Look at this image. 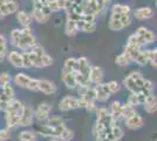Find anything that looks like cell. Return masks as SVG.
Returning <instances> with one entry per match:
<instances>
[{
    "mask_svg": "<svg viewBox=\"0 0 157 141\" xmlns=\"http://www.w3.org/2000/svg\"><path fill=\"white\" fill-rule=\"evenodd\" d=\"M11 45L19 49V52H28L33 46L38 44L32 28H14L10 34Z\"/></svg>",
    "mask_w": 157,
    "mask_h": 141,
    "instance_id": "cell-1",
    "label": "cell"
},
{
    "mask_svg": "<svg viewBox=\"0 0 157 141\" xmlns=\"http://www.w3.org/2000/svg\"><path fill=\"white\" fill-rule=\"evenodd\" d=\"M124 86L130 93H145L151 94L154 89V82L149 79H145L143 74L138 71H132L128 74L123 80Z\"/></svg>",
    "mask_w": 157,
    "mask_h": 141,
    "instance_id": "cell-2",
    "label": "cell"
},
{
    "mask_svg": "<svg viewBox=\"0 0 157 141\" xmlns=\"http://www.w3.org/2000/svg\"><path fill=\"white\" fill-rule=\"evenodd\" d=\"M36 134L39 136H44V138H52V139H56L60 141H71L74 138V131L68 128L67 126H48V125H42L40 126L39 129L36 131Z\"/></svg>",
    "mask_w": 157,
    "mask_h": 141,
    "instance_id": "cell-3",
    "label": "cell"
},
{
    "mask_svg": "<svg viewBox=\"0 0 157 141\" xmlns=\"http://www.w3.org/2000/svg\"><path fill=\"white\" fill-rule=\"evenodd\" d=\"M28 55V60L31 64V67L34 68H44L52 66L54 60L53 58L45 52V48L40 45L39 42L33 46L28 52H25Z\"/></svg>",
    "mask_w": 157,
    "mask_h": 141,
    "instance_id": "cell-4",
    "label": "cell"
},
{
    "mask_svg": "<svg viewBox=\"0 0 157 141\" xmlns=\"http://www.w3.org/2000/svg\"><path fill=\"white\" fill-rule=\"evenodd\" d=\"M90 62L86 57H80L76 58V67L74 71V75H75V80L78 86H90L89 82V72H90Z\"/></svg>",
    "mask_w": 157,
    "mask_h": 141,
    "instance_id": "cell-5",
    "label": "cell"
},
{
    "mask_svg": "<svg viewBox=\"0 0 157 141\" xmlns=\"http://www.w3.org/2000/svg\"><path fill=\"white\" fill-rule=\"evenodd\" d=\"M52 12L47 6L46 0H34L32 2V15L33 20H35L38 24H46L51 19Z\"/></svg>",
    "mask_w": 157,
    "mask_h": 141,
    "instance_id": "cell-6",
    "label": "cell"
},
{
    "mask_svg": "<svg viewBox=\"0 0 157 141\" xmlns=\"http://www.w3.org/2000/svg\"><path fill=\"white\" fill-rule=\"evenodd\" d=\"M131 24L130 14H110L108 21V27L110 31L117 32L129 26Z\"/></svg>",
    "mask_w": 157,
    "mask_h": 141,
    "instance_id": "cell-7",
    "label": "cell"
},
{
    "mask_svg": "<svg viewBox=\"0 0 157 141\" xmlns=\"http://www.w3.org/2000/svg\"><path fill=\"white\" fill-rule=\"evenodd\" d=\"M12 81L17 86L22 88H26L31 92H39L38 88V79H33L29 75L25 73H18L12 78Z\"/></svg>",
    "mask_w": 157,
    "mask_h": 141,
    "instance_id": "cell-8",
    "label": "cell"
},
{
    "mask_svg": "<svg viewBox=\"0 0 157 141\" xmlns=\"http://www.w3.org/2000/svg\"><path fill=\"white\" fill-rule=\"evenodd\" d=\"M135 35V38H136V40L138 41V44H140V46L143 48L144 46H147V45H150L152 44L154 41L156 40V35L155 33L149 29V28H147V27H138L137 29H136V32L134 33Z\"/></svg>",
    "mask_w": 157,
    "mask_h": 141,
    "instance_id": "cell-9",
    "label": "cell"
},
{
    "mask_svg": "<svg viewBox=\"0 0 157 141\" xmlns=\"http://www.w3.org/2000/svg\"><path fill=\"white\" fill-rule=\"evenodd\" d=\"M141 49H142V47L140 46V44H138V41L136 40L135 35H134V34L129 35V38H128V40H127V44H125V46H124V49H123V54L132 62L134 59H135V57L137 55V53Z\"/></svg>",
    "mask_w": 157,
    "mask_h": 141,
    "instance_id": "cell-10",
    "label": "cell"
},
{
    "mask_svg": "<svg viewBox=\"0 0 157 141\" xmlns=\"http://www.w3.org/2000/svg\"><path fill=\"white\" fill-rule=\"evenodd\" d=\"M24 104L21 101L17 100L14 98L13 100L11 101L7 107L5 108V119H10V118H20L21 116V113L24 111Z\"/></svg>",
    "mask_w": 157,
    "mask_h": 141,
    "instance_id": "cell-11",
    "label": "cell"
},
{
    "mask_svg": "<svg viewBox=\"0 0 157 141\" xmlns=\"http://www.w3.org/2000/svg\"><path fill=\"white\" fill-rule=\"evenodd\" d=\"M14 89L12 85L0 87V111H5L7 105L14 99Z\"/></svg>",
    "mask_w": 157,
    "mask_h": 141,
    "instance_id": "cell-12",
    "label": "cell"
},
{
    "mask_svg": "<svg viewBox=\"0 0 157 141\" xmlns=\"http://www.w3.org/2000/svg\"><path fill=\"white\" fill-rule=\"evenodd\" d=\"M18 11H19V4L17 1H13V0L0 1V20L7 15L17 13Z\"/></svg>",
    "mask_w": 157,
    "mask_h": 141,
    "instance_id": "cell-13",
    "label": "cell"
},
{
    "mask_svg": "<svg viewBox=\"0 0 157 141\" xmlns=\"http://www.w3.org/2000/svg\"><path fill=\"white\" fill-rule=\"evenodd\" d=\"M51 112L52 105H49L48 102H41L34 111V119H36L40 122H46L47 119L51 116Z\"/></svg>",
    "mask_w": 157,
    "mask_h": 141,
    "instance_id": "cell-14",
    "label": "cell"
},
{
    "mask_svg": "<svg viewBox=\"0 0 157 141\" xmlns=\"http://www.w3.org/2000/svg\"><path fill=\"white\" fill-rule=\"evenodd\" d=\"M78 108H80L78 99L73 95H65L59 102V109L62 112L73 111V109H78Z\"/></svg>",
    "mask_w": 157,
    "mask_h": 141,
    "instance_id": "cell-15",
    "label": "cell"
},
{
    "mask_svg": "<svg viewBox=\"0 0 157 141\" xmlns=\"http://www.w3.org/2000/svg\"><path fill=\"white\" fill-rule=\"evenodd\" d=\"M38 88H39V92L46 95H53L58 92V86L53 81L46 80V79H38Z\"/></svg>",
    "mask_w": 157,
    "mask_h": 141,
    "instance_id": "cell-16",
    "label": "cell"
},
{
    "mask_svg": "<svg viewBox=\"0 0 157 141\" xmlns=\"http://www.w3.org/2000/svg\"><path fill=\"white\" fill-rule=\"evenodd\" d=\"M34 121V111L29 106H24V111L20 116V127H29Z\"/></svg>",
    "mask_w": 157,
    "mask_h": 141,
    "instance_id": "cell-17",
    "label": "cell"
},
{
    "mask_svg": "<svg viewBox=\"0 0 157 141\" xmlns=\"http://www.w3.org/2000/svg\"><path fill=\"white\" fill-rule=\"evenodd\" d=\"M103 78H105V72L100 66H92L90 67V72H89V82H90V85L96 86L98 84H102Z\"/></svg>",
    "mask_w": 157,
    "mask_h": 141,
    "instance_id": "cell-18",
    "label": "cell"
},
{
    "mask_svg": "<svg viewBox=\"0 0 157 141\" xmlns=\"http://www.w3.org/2000/svg\"><path fill=\"white\" fill-rule=\"evenodd\" d=\"M124 123L125 126H127V128H129V129H140V128L143 127L144 120L137 112H135L129 118L124 119Z\"/></svg>",
    "mask_w": 157,
    "mask_h": 141,
    "instance_id": "cell-19",
    "label": "cell"
},
{
    "mask_svg": "<svg viewBox=\"0 0 157 141\" xmlns=\"http://www.w3.org/2000/svg\"><path fill=\"white\" fill-rule=\"evenodd\" d=\"M94 88H95V93H96V101L98 102H105L111 96V93L109 92L105 82L98 84L96 86H94Z\"/></svg>",
    "mask_w": 157,
    "mask_h": 141,
    "instance_id": "cell-20",
    "label": "cell"
},
{
    "mask_svg": "<svg viewBox=\"0 0 157 141\" xmlns=\"http://www.w3.org/2000/svg\"><path fill=\"white\" fill-rule=\"evenodd\" d=\"M15 14H17V20L22 28H31L32 27L33 18L31 13H28L27 11H24V10H19Z\"/></svg>",
    "mask_w": 157,
    "mask_h": 141,
    "instance_id": "cell-21",
    "label": "cell"
},
{
    "mask_svg": "<svg viewBox=\"0 0 157 141\" xmlns=\"http://www.w3.org/2000/svg\"><path fill=\"white\" fill-rule=\"evenodd\" d=\"M154 17V10L149 6L138 7L134 10V18L137 20H148Z\"/></svg>",
    "mask_w": 157,
    "mask_h": 141,
    "instance_id": "cell-22",
    "label": "cell"
},
{
    "mask_svg": "<svg viewBox=\"0 0 157 141\" xmlns=\"http://www.w3.org/2000/svg\"><path fill=\"white\" fill-rule=\"evenodd\" d=\"M121 111H122V102L118 100L113 101L110 104V106H109V109H108V113H109L110 118L113 119V121L117 122L120 119H122Z\"/></svg>",
    "mask_w": 157,
    "mask_h": 141,
    "instance_id": "cell-23",
    "label": "cell"
},
{
    "mask_svg": "<svg viewBox=\"0 0 157 141\" xmlns=\"http://www.w3.org/2000/svg\"><path fill=\"white\" fill-rule=\"evenodd\" d=\"M61 80L65 84L66 87L69 88V89H76L78 88V84L75 80L74 72H67V71L61 69Z\"/></svg>",
    "mask_w": 157,
    "mask_h": 141,
    "instance_id": "cell-24",
    "label": "cell"
},
{
    "mask_svg": "<svg viewBox=\"0 0 157 141\" xmlns=\"http://www.w3.org/2000/svg\"><path fill=\"white\" fill-rule=\"evenodd\" d=\"M7 60L10 61V64L15 68H24V65H22V57H21V52L19 51H11L8 52L6 55Z\"/></svg>",
    "mask_w": 157,
    "mask_h": 141,
    "instance_id": "cell-25",
    "label": "cell"
},
{
    "mask_svg": "<svg viewBox=\"0 0 157 141\" xmlns=\"http://www.w3.org/2000/svg\"><path fill=\"white\" fill-rule=\"evenodd\" d=\"M143 107H144V111H145L147 113H149V114H152V113L156 112L157 99L155 94L151 93L145 98V100H144V102H143Z\"/></svg>",
    "mask_w": 157,
    "mask_h": 141,
    "instance_id": "cell-26",
    "label": "cell"
},
{
    "mask_svg": "<svg viewBox=\"0 0 157 141\" xmlns=\"http://www.w3.org/2000/svg\"><path fill=\"white\" fill-rule=\"evenodd\" d=\"M78 32H85V33H93L96 31V24L95 21H88L81 19L80 21H78Z\"/></svg>",
    "mask_w": 157,
    "mask_h": 141,
    "instance_id": "cell-27",
    "label": "cell"
},
{
    "mask_svg": "<svg viewBox=\"0 0 157 141\" xmlns=\"http://www.w3.org/2000/svg\"><path fill=\"white\" fill-rule=\"evenodd\" d=\"M65 33L67 34L68 37H75V35L78 33V22L67 19V20H66V25H65Z\"/></svg>",
    "mask_w": 157,
    "mask_h": 141,
    "instance_id": "cell-28",
    "label": "cell"
},
{
    "mask_svg": "<svg viewBox=\"0 0 157 141\" xmlns=\"http://www.w3.org/2000/svg\"><path fill=\"white\" fill-rule=\"evenodd\" d=\"M131 8L124 4H114L111 6V14H130Z\"/></svg>",
    "mask_w": 157,
    "mask_h": 141,
    "instance_id": "cell-29",
    "label": "cell"
},
{
    "mask_svg": "<svg viewBox=\"0 0 157 141\" xmlns=\"http://www.w3.org/2000/svg\"><path fill=\"white\" fill-rule=\"evenodd\" d=\"M46 125L48 126H54V127H58V126H65L66 121L62 116L60 115H52L49 116L46 121Z\"/></svg>",
    "mask_w": 157,
    "mask_h": 141,
    "instance_id": "cell-30",
    "label": "cell"
},
{
    "mask_svg": "<svg viewBox=\"0 0 157 141\" xmlns=\"http://www.w3.org/2000/svg\"><path fill=\"white\" fill-rule=\"evenodd\" d=\"M132 62H135V64H137L138 66H141V67H143L145 65H148V58H147V49H141L140 52L137 53V55L135 57V59Z\"/></svg>",
    "mask_w": 157,
    "mask_h": 141,
    "instance_id": "cell-31",
    "label": "cell"
},
{
    "mask_svg": "<svg viewBox=\"0 0 157 141\" xmlns=\"http://www.w3.org/2000/svg\"><path fill=\"white\" fill-rule=\"evenodd\" d=\"M124 135V131L123 128L118 125L117 122H115L113 126H111V138L114 140H121Z\"/></svg>",
    "mask_w": 157,
    "mask_h": 141,
    "instance_id": "cell-32",
    "label": "cell"
},
{
    "mask_svg": "<svg viewBox=\"0 0 157 141\" xmlns=\"http://www.w3.org/2000/svg\"><path fill=\"white\" fill-rule=\"evenodd\" d=\"M7 55V38L4 34H0V64L5 60Z\"/></svg>",
    "mask_w": 157,
    "mask_h": 141,
    "instance_id": "cell-33",
    "label": "cell"
},
{
    "mask_svg": "<svg viewBox=\"0 0 157 141\" xmlns=\"http://www.w3.org/2000/svg\"><path fill=\"white\" fill-rule=\"evenodd\" d=\"M19 140L20 141H36L38 135L35 132L32 131H22L19 133Z\"/></svg>",
    "mask_w": 157,
    "mask_h": 141,
    "instance_id": "cell-34",
    "label": "cell"
},
{
    "mask_svg": "<svg viewBox=\"0 0 157 141\" xmlns=\"http://www.w3.org/2000/svg\"><path fill=\"white\" fill-rule=\"evenodd\" d=\"M76 67V58H68L66 59L62 66V71H67V72H74Z\"/></svg>",
    "mask_w": 157,
    "mask_h": 141,
    "instance_id": "cell-35",
    "label": "cell"
},
{
    "mask_svg": "<svg viewBox=\"0 0 157 141\" xmlns=\"http://www.w3.org/2000/svg\"><path fill=\"white\" fill-rule=\"evenodd\" d=\"M147 58H148V64L151 65L154 68H156V60H157V49H147Z\"/></svg>",
    "mask_w": 157,
    "mask_h": 141,
    "instance_id": "cell-36",
    "label": "cell"
},
{
    "mask_svg": "<svg viewBox=\"0 0 157 141\" xmlns=\"http://www.w3.org/2000/svg\"><path fill=\"white\" fill-rule=\"evenodd\" d=\"M136 112V109L135 107H132L130 106L129 104H122V111H121V114H122V118L123 119H127V118H129L130 115H132L134 113Z\"/></svg>",
    "mask_w": 157,
    "mask_h": 141,
    "instance_id": "cell-37",
    "label": "cell"
},
{
    "mask_svg": "<svg viewBox=\"0 0 157 141\" xmlns=\"http://www.w3.org/2000/svg\"><path fill=\"white\" fill-rule=\"evenodd\" d=\"M131 61L125 57L123 53L118 54L117 57L115 58V64L117 65V66H121V67H125V66H128L129 64H130Z\"/></svg>",
    "mask_w": 157,
    "mask_h": 141,
    "instance_id": "cell-38",
    "label": "cell"
},
{
    "mask_svg": "<svg viewBox=\"0 0 157 141\" xmlns=\"http://www.w3.org/2000/svg\"><path fill=\"white\" fill-rule=\"evenodd\" d=\"M11 82H12V75L11 74L7 73V72L0 74V87L11 85Z\"/></svg>",
    "mask_w": 157,
    "mask_h": 141,
    "instance_id": "cell-39",
    "label": "cell"
},
{
    "mask_svg": "<svg viewBox=\"0 0 157 141\" xmlns=\"http://www.w3.org/2000/svg\"><path fill=\"white\" fill-rule=\"evenodd\" d=\"M127 104H129L132 107H136L138 105H141V100H140V96L137 93H130L128 96V101Z\"/></svg>",
    "mask_w": 157,
    "mask_h": 141,
    "instance_id": "cell-40",
    "label": "cell"
},
{
    "mask_svg": "<svg viewBox=\"0 0 157 141\" xmlns=\"http://www.w3.org/2000/svg\"><path fill=\"white\" fill-rule=\"evenodd\" d=\"M105 85H107V87H108V89H109V92H110L111 94L117 93L118 91L121 89V85L115 80L108 81V82H105Z\"/></svg>",
    "mask_w": 157,
    "mask_h": 141,
    "instance_id": "cell-41",
    "label": "cell"
},
{
    "mask_svg": "<svg viewBox=\"0 0 157 141\" xmlns=\"http://www.w3.org/2000/svg\"><path fill=\"white\" fill-rule=\"evenodd\" d=\"M11 138V131L8 128L0 129V141H7Z\"/></svg>",
    "mask_w": 157,
    "mask_h": 141,
    "instance_id": "cell-42",
    "label": "cell"
},
{
    "mask_svg": "<svg viewBox=\"0 0 157 141\" xmlns=\"http://www.w3.org/2000/svg\"><path fill=\"white\" fill-rule=\"evenodd\" d=\"M51 141H60V140H56V139H52Z\"/></svg>",
    "mask_w": 157,
    "mask_h": 141,
    "instance_id": "cell-43",
    "label": "cell"
},
{
    "mask_svg": "<svg viewBox=\"0 0 157 141\" xmlns=\"http://www.w3.org/2000/svg\"><path fill=\"white\" fill-rule=\"evenodd\" d=\"M110 141H121V140H114V139H113V140H110Z\"/></svg>",
    "mask_w": 157,
    "mask_h": 141,
    "instance_id": "cell-44",
    "label": "cell"
}]
</instances>
